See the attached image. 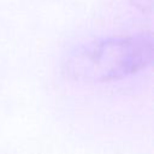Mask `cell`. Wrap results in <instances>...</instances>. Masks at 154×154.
I'll return each instance as SVG.
<instances>
[{
  "label": "cell",
  "mask_w": 154,
  "mask_h": 154,
  "mask_svg": "<svg viewBox=\"0 0 154 154\" xmlns=\"http://www.w3.org/2000/svg\"><path fill=\"white\" fill-rule=\"evenodd\" d=\"M152 59L150 34L112 37L71 53L64 63V73L83 82H112L144 70Z\"/></svg>",
  "instance_id": "cell-1"
}]
</instances>
